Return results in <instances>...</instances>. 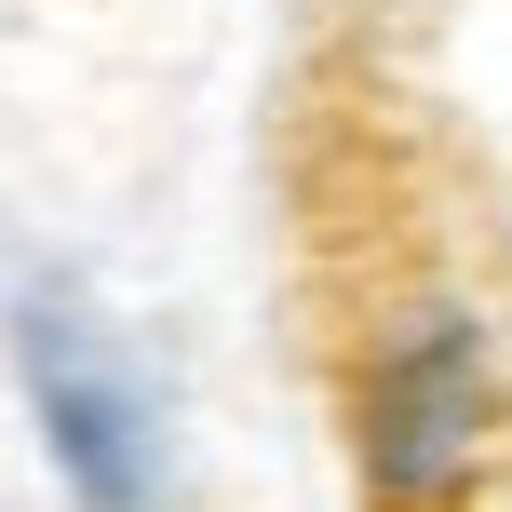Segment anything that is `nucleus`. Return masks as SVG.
<instances>
[{"instance_id":"nucleus-1","label":"nucleus","mask_w":512,"mask_h":512,"mask_svg":"<svg viewBox=\"0 0 512 512\" xmlns=\"http://www.w3.org/2000/svg\"><path fill=\"white\" fill-rule=\"evenodd\" d=\"M27 391H41V432H54V459H68L81 512H149V486H162L149 405H135L122 351H108L68 297H27Z\"/></svg>"},{"instance_id":"nucleus-2","label":"nucleus","mask_w":512,"mask_h":512,"mask_svg":"<svg viewBox=\"0 0 512 512\" xmlns=\"http://www.w3.org/2000/svg\"><path fill=\"white\" fill-rule=\"evenodd\" d=\"M472 459H486V337L472 324L391 337L378 378H364V472H378L405 512H432Z\"/></svg>"}]
</instances>
